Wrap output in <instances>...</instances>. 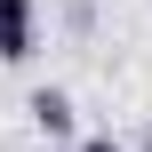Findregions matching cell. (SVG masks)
Wrapping results in <instances>:
<instances>
[{
    "label": "cell",
    "mask_w": 152,
    "mask_h": 152,
    "mask_svg": "<svg viewBox=\"0 0 152 152\" xmlns=\"http://www.w3.org/2000/svg\"><path fill=\"white\" fill-rule=\"evenodd\" d=\"M32 32H40V8L32 0H0V64H24L32 56Z\"/></svg>",
    "instance_id": "cell-1"
},
{
    "label": "cell",
    "mask_w": 152,
    "mask_h": 152,
    "mask_svg": "<svg viewBox=\"0 0 152 152\" xmlns=\"http://www.w3.org/2000/svg\"><path fill=\"white\" fill-rule=\"evenodd\" d=\"M144 152H152V128H144Z\"/></svg>",
    "instance_id": "cell-4"
},
{
    "label": "cell",
    "mask_w": 152,
    "mask_h": 152,
    "mask_svg": "<svg viewBox=\"0 0 152 152\" xmlns=\"http://www.w3.org/2000/svg\"><path fill=\"white\" fill-rule=\"evenodd\" d=\"M32 120H40V136H64V128H72V96H64V88H40V96H32Z\"/></svg>",
    "instance_id": "cell-2"
},
{
    "label": "cell",
    "mask_w": 152,
    "mask_h": 152,
    "mask_svg": "<svg viewBox=\"0 0 152 152\" xmlns=\"http://www.w3.org/2000/svg\"><path fill=\"white\" fill-rule=\"evenodd\" d=\"M80 152H128V144H112V136H88V144H80Z\"/></svg>",
    "instance_id": "cell-3"
}]
</instances>
